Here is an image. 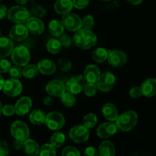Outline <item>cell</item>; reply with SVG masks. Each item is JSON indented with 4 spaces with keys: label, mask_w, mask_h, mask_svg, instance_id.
I'll list each match as a JSON object with an SVG mask.
<instances>
[{
    "label": "cell",
    "mask_w": 156,
    "mask_h": 156,
    "mask_svg": "<svg viewBox=\"0 0 156 156\" xmlns=\"http://www.w3.org/2000/svg\"><path fill=\"white\" fill-rule=\"evenodd\" d=\"M94 24V18L92 15H88L82 19V27L85 29L91 30Z\"/></svg>",
    "instance_id": "8d00e7d4"
},
{
    "label": "cell",
    "mask_w": 156,
    "mask_h": 156,
    "mask_svg": "<svg viewBox=\"0 0 156 156\" xmlns=\"http://www.w3.org/2000/svg\"><path fill=\"white\" fill-rule=\"evenodd\" d=\"M61 21L63 24L64 27L70 31H77L82 27V19L76 14L71 12L65 14Z\"/></svg>",
    "instance_id": "30bf717a"
},
{
    "label": "cell",
    "mask_w": 156,
    "mask_h": 156,
    "mask_svg": "<svg viewBox=\"0 0 156 156\" xmlns=\"http://www.w3.org/2000/svg\"><path fill=\"white\" fill-rule=\"evenodd\" d=\"M117 126L115 123L114 122H106L98 127L97 129V135L100 138L107 139L109 137L113 136L114 134H116L117 131Z\"/></svg>",
    "instance_id": "5bb4252c"
},
{
    "label": "cell",
    "mask_w": 156,
    "mask_h": 156,
    "mask_svg": "<svg viewBox=\"0 0 156 156\" xmlns=\"http://www.w3.org/2000/svg\"><path fill=\"white\" fill-rule=\"evenodd\" d=\"M66 123L65 117L59 112H50L46 116L45 124L51 130H59L62 129Z\"/></svg>",
    "instance_id": "52a82bcc"
},
{
    "label": "cell",
    "mask_w": 156,
    "mask_h": 156,
    "mask_svg": "<svg viewBox=\"0 0 156 156\" xmlns=\"http://www.w3.org/2000/svg\"><path fill=\"white\" fill-rule=\"evenodd\" d=\"M40 156H56V148L50 143H46L41 146L39 152Z\"/></svg>",
    "instance_id": "d6a6232c"
},
{
    "label": "cell",
    "mask_w": 156,
    "mask_h": 156,
    "mask_svg": "<svg viewBox=\"0 0 156 156\" xmlns=\"http://www.w3.org/2000/svg\"><path fill=\"white\" fill-rule=\"evenodd\" d=\"M9 73L11 78L18 79L23 76V70L21 69V66L15 65L13 66H11V68L9 70Z\"/></svg>",
    "instance_id": "74e56055"
},
{
    "label": "cell",
    "mask_w": 156,
    "mask_h": 156,
    "mask_svg": "<svg viewBox=\"0 0 156 156\" xmlns=\"http://www.w3.org/2000/svg\"><path fill=\"white\" fill-rule=\"evenodd\" d=\"M28 1H29V0H15V2H16L17 3H18V4H20V5L26 4V3H27Z\"/></svg>",
    "instance_id": "db71d44e"
},
{
    "label": "cell",
    "mask_w": 156,
    "mask_h": 156,
    "mask_svg": "<svg viewBox=\"0 0 156 156\" xmlns=\"http://www.w3.org/2000/svg\"><path fill=\"white\" fill-rule=\"evenodd\" d=\"M129 3H130L131 5H140V3L143 2V0H126Z\"/></svg>",
    "instance_id": "816d5d0a"
},
{
    "label": "cell",
    "mask_w": 156,
    "mask_h": 156,
    "mask_svg": "<svg viewBox=\"0 0 156 156\" xmlns=\"http://www.w3.org/2000/svg\"><path fill=\"white\" fill-rule=\"evenodd\" d=\"M83 90L85 95L88 96V97H93L96 94V92H97L98 87L95 83L87 82V83L85 84Z\"/></svg>",
    "instance_id": "e575fe53"
},
{
    "label": "cell",
    "mask_w": 156,
    "mask_h": 156,
    "mask_svg": "<svg viewBox=\"0 0 156 156\" xmlns=\"http://www.w3.org/2000/svg\"><path fill=\"white\" fill-rule=\"evenodd\" d=\"M116 77L111 72H105L101 74L100 78L96 82L98 89L104 92H108L112 90L115 86Z\"/></svg>",
    "instance_id": "8992f818"
},
{
    "label": "cell",
    "mask_w": 156,
    "mask_h": 156,
    "mask_svg": "<svg viewBox=\"0 0 156 156\" xmlns=\"http://www.w3.org/2000/svg\"><path fill=\"white\" fill-rule=\"evenodd\" d=\"M46 114L41 110H34L29 116L30 121L34 125H42L45 123Z\"/></svg>",
    "instance_id": "4316f807"
},
{
    "label": "cell",
    "mask_w": 156,
    "mask_h": 156,
    "mask_svg": "<svg viewBox=\"0 0 156 156\" xmlns=\"http://www.w3.org/2000/svg\"><path fill=\"white\" fill-rule=\"evenodd\" d=\"M115 146L111 141L105 140L99 146L98 156H115Z\"/></svg>",
    "instance_id": "d4e9b609"
},
{
    "label": "cell",
    "mask_w": 156,
    "mask_h": 156,
    "mask_svg": "<svg viewBox=\"0 0 156 156\" xmlns=\"http://www.w3.org/2000/svg\"><path fill=\"white\" fill-rule=\"evenodd\" d=\"M62 46L61 44L60 41L57 39H51L47 42V50L53 54H56L59 53L62 49Z\"/></svg>",
    "instance_id": "1f68e13d"
},
{
    "label": "cell",
    "mask_w": 156,
    "mask_h": 156,
    "mask_svg": "<svg viewBox=\"0 0 156 156\" xmlns=\"http://www.w3.org/2000/svg\"><path fill=\"white\" fill-rule=\"evenodd\" d=\"M101 71L98 67L94 64H91L86 66L84 71V78L87 82L95 83L101 76Z\"/></svg>",
    "instance_id": "ac0fdd59"
},
{
    "label": "cell",
    "mask_w": 156,
    "mask_h": 156,
    "mask_svg": "<svg viewBox=\"0 0 156 156\" xmlns=\"http://www.w3.org/2000/svg\"><path fill=\"white\" fill-rule=\"evenodd\" d=\"M27 156H29V155H27Z\"/></svg>",
    "instance_id": "91938a15"
},
{
    "label": "cell",
    "mask_w": 156,
    "mask_h": 156,
    "mask_svg": "<svg viewBox=\"0 0 156 156\" xmlns=\"http://www.w3.org/2000/svg\"><path fill=\"white\" fill-rule=\"evenodd\" d=\"M64 29L65 27H64L63 24L59 20L53 19L50 21L49 24V30L50 34L56 37H59L61 34H63Z\"/></svg>",
    "instance_id": "484cf974"
},
{
    "label": "cell",
    "mask_w": 156,
    "mask_h": 156,
    "mask_svg": "<svg viewBox=\"0 0 156 156\" xmlns=\"http://www.w3.org/2000/svg\"><path fill=\"white\" fill-rule=\"evenodd\" d=\"M38 73V69L37 66L34 64H27L24 66V69H23V76L26 78V79H34L37 76Z\"/></svg>",
    "instance_id": "4dcf8cb0"
},
{
    "label": "cell",
    "mask_w": 156,
    "mask_h": 156,
    "mask_svg": "<svg viewBox=\"0 0 156 156\" xmlns=\"http://www.w3.org/2000/svg\"><path fill=\"white\" fill-rule=\"evenodd\" d=\"M4 83H5L4 79H3V77L1 76V74H0V91H2V90Z\"/></svg>",
    "instance_id": "f5cc1de1"
},
{
    "label": "cell",
    "mask_w": 156,
    "mask_h": 156,
    "mask_svg": "<svg viewBox=\"0 0 156 156\" xmlns=\"http://www.w3.org/2000/svg\"><path fill=\"white\" fill-rule=\"evenodd\" d=\"M2 90L5 94L9 97H16L21 93L22 85L18 79L11 78L5 81Z\"/></svg>",
    "instance_id": "8fae6325"
},
{
    "label": "cell",
    "mask_w": 156,
    "mask_h": 156,
    "mask_svg": "<svg viewBox=\"0 0 156 156\" xmlns=\"http://www.w3.org/2000/svg\"><path fill=\"white\" fill-rule=\"evenodd\" d=\"M62 156H81V154L76 147L69 146L62 151Z\"/></svg>",
    "instance_id": "f35d334b"
},
{
    "label": "cell",
    "mask_w": 156,
    "mask_h": 156,
    "mask_svg": "<svg viewBox=\"0 0 156 156\" xmlns=\"http://www.w3.org/2000/svg\"><path fill=\"white\" fill-rule=\"evenodd\" d=\"M89 0H73V7L78 9H83L88 6Z\"/></svg>",
    "instance_id": "ee69618b"
},
{
    "label": "cell",
    "mask_w": 156,
    "mask_h": 156,
    "mask_svg": "<svg viewBox=\"0 0 156 156\" xmlns=\"http://www.w3.org/2000/svg\"><path fill=\"white\" fill-rule=\"evenodd\" d=\"M38 69V71L42 74L46 76H50L56 72V66L54 62L50 59H44L40 61L37 65Z\"/></svg>",
    "instance_id": "ffe728a7"
},
{
    "label": "cell",
    "mask_w": 156,
    "mask_h": 156,
    "mask_svg": "<svg viewBox=\"0 0 156 156\" xmlns=\"http://www.w3.org/2000/svg\"><path fill=\"white\" fill-rule=\"evenodd\" d=\"M46 91L50 96L61 97L66 91L65 84L59 80L50 81L46 86Z\"/></svg>",
    "instance_id": "9a60e30c"
},
{
    "label": "cell",
    "mask_w": 156,
    "mask_h": 156,
    "mask_svg": "<svg viewBox=\"0 0 156 156\" xmlns=\"http://www.w3.org/2000/svg\"><path fill=\"white\" fill-rule=\"evenodd\" d=\"M73 8L72 0H56L54 4V9L59 15H65L72 11Z\"/></svg>",
    "instance_id": "cb8c5ba5"
},
{
    "label": "cell",
    "mask_w": 156,
    "mask_h": 156,
    "mask_svg": "<svg viewBox=\"0 0 156 156\" xmlns=\"http://www.w3.org/2000/svg\"><path fill=\"white\" fill-rule=\"evenodd\" d=\"M2 0H0V2H2Z\"/></svg>",
    "instance_id": "680465c9"
},
{
    "label": "cell",
    "mask_w": 156,
    "mask_h": 156,
    "mask_svg": "<svg viewBox=\"0 0 156 156\" xmlns=\"http://www.w3.org/2000/svg\"><path fill=\"white\" fill-rule=\"evenodd\" d=\"M66 142V136L62 133L56 132L50 137V144L55 148H59L64 145Z\"/></svg>",
    "instance_id": "f546056e"
},
{
    "label": "cell",
    "mask_w": 156,
    "mask_h": 156,
    "mask_svg": "<svg viewBox=\"0 0 156 156\" xmlns=\"http://www.w3.org/2000/svg\"><path fill=\"white\" fill-rule=\"evenodd\" d=\"M9 154V149L7 143L0 141V156H7Z\"/></svg>",
    "instance_id": "bcb514c9"
},
{
    "label": "cell",
    "mask_w": 156,
    "mask_h": 156,
    "mask_svg": "<svg viewBox=\"0 0 156 156\" xmlns=\"http://www.w3.org/2000/svg\"><path fill=\"white\" fill-rule=\"evenodd\" d=\"M0 37H1V30H0Z\"/></svg>",
    "instance_id": "6f0895ef"
},
{
    "label": "cell",
    "mask_w": 156,
    "mask_h": 156,
    "mask_svg": "<svg viewBox=\"0 0 156 156\" xmlns=\"http://www.w3.org/2000/svg\"><path fill=\"white\" fill-rule=\"evenodd\" d=\"M31 12L33 15L36 16V18H43L47 14L46 9L44 7H42V6L38 5H36L32 7Z\"/></svg>",
    "instance_id": "ab89813d"
},
{
    "label": "cell",
    "mask_w": 156,
    "mask_h": 156,
    "mask_svg": "<svg viewBox=\"0 0 156 156\" xmlns=\"http://www.w3.org/2000/svg\"><path fill=\"white\" fill-rule=\"evenodd\" d=\"M59 41H60L62 46H64V47H69L70 46L72 45V44H73V41H72L71 37H70L69 35L62 34H61L60 36L59 37Z\"/></svg>",
    "instance_id": "b9f144b4"
},
{
    "label": "cell",
    "mask_w": 156,
    "mask_h": 156,
    "mask_svg": "<svg viewBox=\"0 0 156 156\" xmlns=\"http://www.w3.org/2000/svg\"><path fill=\"white\" fill-rule=\"evenodd\" d=\"M143 95L150 98L156 95V79L149 78L143 82L140 86Z\"/></svg>",
    "instance_id": "d6986e66"
},
{
    "label": "cell",
    "mask_w": 156,
    "mask_h": 156,
    "mask_svg": "<svg viewBox=\"0 0 156 156\" xmlns=\"http://www.w3.org/2000/svg\"><path fill=\"white\" fill-rule=\"evenodd\" d=\"M129 95L133 98H139L143 95L140 87H133L129 91Z\"/></svg>",
    "instance_id": "f6af8a7d"
},
{
    "label": "cell",
    "mask_w": 156,
    "mask_h": 156,
    "mask_svg": "<svg viewBox=\"0 0 156 156\" xmlns=\"http://www.w3.org/2000/svg\"><path fill=\"white\" fill-rule=\"evenodd\" d=\"M2 103H1V101H0V115H1V114H2Z\"/></svg>",
    "instance_id": "11a10c76"
},
{
    "label": "cell",
    "mask_w": 156,
    "mask_h": 156,
    "mask_svg": "<svg viewBox=\"0 0 156 156\" xmlns=\"http://www.w3.org/2000/svg\"><path fill=\"white\" fill-rule=\"evenodd\" d=\"M85 156H98V150L93 146H88L84 152Z\"/></svg>",
    "instance_id": "7dc6e473"
},
{
    "label": "cell",
    "mask_w": 156,
    "mask_h": 156,
    "mask_svg": "<svg viewBox=\"0 0 156 156\" xmlns=\"http://www.w3.org/2000/svg\"><path fill=\"white\" fill-rule=\"evenodd\" d=\"M108 63L113 67H120L124 65L127 60V56L121 50H110L108 56Z\"/></svg>",
    "instance_id": "7c38bea8"
},
{
    "label": "cell",
    "mask_w": 156,
    "mask_h": 156,
    "mask_svg": "<svg viewBox=\"0 0 156 156\" xmlns=\"http://www.w3.org/2000/svg\"><path fill=\"white\" fill-rule=\"evenodd\" d=\"M32 107V101L29 97L21 98L15 105V114L19 116H24L28 114Z\"/></svg>",
    "instance_id": "2e32d148"
},
{
    "label": "cell",
    "mask_w": 156,
    "mask_h": 156,
    "mask_svg": "<svg viewBox=\"0 0 156 156\" xmlns=\"http://www.w3.org/2000/svg\"><path fill=\"white\" fill-rule=\"evenodd\" d=\"M23 145H24V141L19 140H15L13 143V146L15 149L17 150H20L23 148Z\"/></svg>",
    "instance_id": "681fc988"
},
{
    "label": "cell",
    "mask_w": 156,
    "mask_h": 156,
    "mask_svg": "<svg viewBox=\"0 0 156 156\" xmlns=\"http://www.w3.org/2000/svg\"><path fill=\"white\" fill-rule=\"evenodd\" d=\"M57 66L59 69L62 72H69L72 69L73 64L69 59L65 58H60L57 61Z\"/></svg>",
    "instance_id": "d590c367"
},
{
    "label": "cell",
    "mask_w": 156,
    "mask_h": 156,
    "mask_svg": "<svg viewBox=\"0 0 156 156\" xmlns=\"http://www.w3.org/2000/svg\"><path fill=\"white\" fill-rule=\"evenodd\" d=\"M98 123V117L93 113H89L87 114L86 115L84 116L82 119V125L85 126V127L89 129H92L96 126Z\"/></svg>",
    "instance_id": "f1b7e54d"
},
{
    "label": "cell",
    "mask_w": 156,
    "mask_h": 156,
    "mask_svg": "<svg viewBox=\"0 0 156 156\" xmlns=\"http://www.w3.org/2000/svg\"><path fill=\"white\" fill-rule=\"evenodd\" d=\"M10 133L15 140L24 141L28 139L29 135H30V129H29L28 126L24 122L16 120L11 125Z\"/></svg>",
    "instance_id": "5b68a950"
},
{
    "label": "cell",
    "mask_w": 156,
    "mask_h": 156,
    "mask_svg": "<svg viewBox=\"0 0 156 156\" xmlns=\"http://www.w3.org/2000/svg\"><path fill=\"white\" fill-rule=\"evenodd\" d=\"M61 101L62 105L66 107H72L76 103V97L75 94L69 92V91H65L61 96Z\"/></svg>",
    "instance_id": "836d02e7"
},
{
    "label": "cell",
    "mask_w": 156,
    "mask_h": 156,
    "mask_svg": "<svg viewBox=\"0 0 156 156\" xmlns=\"http://www.w3.org/2000/svg\"><path fill=\"white\" fill-rule=\"evenodd\" d=\"M23 149L27 155L37 156L39 155L41 147L36 141L31 139H27L24 141Z\"/></svg>",
    "instance_id": "7402d4cb"
},
{
    "label": "cell",
    "mask_w": 156,
    "mask_h": 156,
    "mask_svg": "<svg viewBox=\"0 0 156 156\" xmlns=\"http://www.w3.org/2000/svg\"><path fill=\"white\" fill-rule=\"evenodd\" d=\"M14 48L15 47L12 39L0 37V58H5L10 56Z\"/></svg>",
    "instance_id": "44dd1931"
},
{
    "label": "cell",
    "mask_w": 156,
    "mask_h": 156,
    "mask_svg": "<svg viewBox=\"0 0 156 156\" xmlns=\"http://www.w3.org/2000/svg\"><path fill=\"white\" fill-rule=\"evenodd\" d=\"M102 1H110V0H102Z\"/></svg>",
    "instance_id": "9f6ffc18"
},
{
    "label": "cell",
    "mask_w": 156,
    "mask_h": 156,
    "mask_svg": "<svg viewBox=\"0 0 156 156\" xmlns=\"http://www.w3.org/2000/svg\"><path fill=\"white\" fill-rule=\"evenodd\" d=\"M102 114L108 121L114 122L118 117V111L113 104H105L102 108Z\"/></svg>",
    "instance_id": "603a6c76"
},
{
    "label": "cell",
    "mask_w": 156,
    "mask_h": 156,
    "mask_svg": "<svg viewBox=\"0 0 156 156\" xmlns=\"http://www.w3.org/2000/svg\"><path fill=\"white\" fill-rule=\"evenodd\" d=\"M11 66H12L9 60L5 59V58H0V74L9 72Z\"/></svg>",
    "instance_id": "60d3db41"
},
{
    "label": "cell",
    "mask_w": 156,
    "mask_h": 156,
    "mask_svg": "<svg viewBox=\"0 0 156 156\" xmlns=\"http://www.w3.org/2000/svg\"><path fill=\"white\" fill-rule=\"evenodd\" d=\"M26 27L28 31L33 34H41L44 30V24L41 19L36 17L30 18L26 21Z\"/></svg>",
    "instance_id": "e0dca14e"
},
{
    "label": "cell",
    "mask_w": 156,
    "mask_h": 156,
    "mask_svg": "<svg viewBox=\"0 0 156 156\" xmlns=\"http://www.w3.org/2000/svg\"><path fill=\"white\" fill-rule=\"evenodd\" d=\"M73 41L75 44L79 48L82 50H88L94 47L97 44V36L88 29H79L76 31Z\"/></svg>",
    "instance_id": "6da1fadb"
},
{
    "label": "cell",
    "mask_w": 156,
    "mask_h": 156,
    "mask_svg": "<svg viewBox=\"0 0 156 156\" xmlns=\"http://www.w3.org/2000/svg\"><path fill=\"white\" fill-rule=\"evenodd\" d=\"M8 18L15 24H23L30 18V12L26 8L21 5H15L8 10Z\"/></svg>",
    "instance_id": "3957f363"
},
{
    "label": "cell",
    "mask_w": 156,
    "mask_h": 156,
    "mask_svg": "<svg viewBox=\"0 0 156 156\" xmlns=\"http://www.w3.org/2000/svg\"><path fill=\"white\" fill-rule=\"evenodd\" d=\"M11 55L14 63L21 67L27 65L30 59V54L28 48L23 45L15 47Z\"/></svg>",
    "instance_id": "277c9868"
},
{
    "label": "cell",
    "mask_w": 156,
    "mask_h": 156,
    "mask_svg": "<svg viewBox=\"0 0 156 156\" xmlns=\"http://www.w3.org/2000/svg\"><path fill=\"white\" fill-rule=\"evenodd\" d=\"M108 56V51L105 48L99 47L94 50L92 53V59L96 62H103L107 60Z\"/></svg>",
    "instance_id": "83f0119b"
},
{
    "label": "cell",
    "mask_w": 156,
    "mask_h": 156,
    "mask_svg": "<svg viewBox=\"0 0 156 156\" xmlns=\"http://www.w3.org/2000/svg\"><path fill=\"white\" fill-rule=\"evenodd\" d=\"M2 113L3 115L6 116V117H11V116L14 115L15 114V106H12L10 105H5L4 107H2Z\"/></svg>",
    "instance_id": "7bdbcfd3"
},
{
    "label": "cell",
    "mask_w": 156,
    "mask_h": 156,
    "mask_svg": "<svg viewBox=\"0 0 156 156\" xmlns=\"http://www.w3.org/2000/svg\"><path fill=\"white\" fill-rule=\"evenodd\" d=\"M43 103L47 106H51L53 104V100L49 96H47V97H44L43 98Z\"/></svg>",
    "instance_id": "f907efd6"
},
{
    "label": "cell",
    "mask_w": 156,
    "mask_h": 156,
    "mask_svg": "<svg viewBox=\"0 0 156 156\" xmlns=\"http://www.w3.org/2000/svg\"><path fill=\"white\" fill-rule=\"evenodd\" d=\"M85 78L82 75L73 76L66 82V90L73 94H79L85 86Z\"/></svg>",
    "instance_id": "9c48e42d"
},
{
    "label": "cell",
    "mask_w": 156,
    "mask_h": 156,
    "mask_svg": "<svg viewBox=\"0 0 156 156\" xmlns=\"http://www.w3.org/2000/svg\"><path fill=\"white\" fill-rule=\"evenodd\" d=\"M71 140L76 143H83L89 138V130L83 125H77L71 128L69 132Z\"/></svg>",
    "instance_id": "ba28073f"
},
{
    "label": "cell",
    "mask_w": 156,
    "mask_h": 156,
    "mask_svg": "<svg viewBox=\"0 0 156 156\" xmlns=\"http://www.w3.org/2000/svg\"><path fill=\"white\" fill-rule=\"evenodd\" d=\"M28 36V30L23 24H16L9 31V37L12 41H22Z\"/></svg>",
    "instance_id": "4fadbf2b"
},
{
    "label": "cell",
    "mask_w": 156,
    "mask_h": 156,
    "mask_svg": "<svg viewBox=\"0 0 156 156\" xmlns=\"http://www.w3.org/2000/svg\"><path fill=\"white\" fill-rule=\"evenodd\" d=\"M138 114L135 111H128L118 115L115 123L120 130L127 132L135 127L138 123Z\"/></svg>",
    "instance_id": "7a4b0ae2"
},
{
    "label": "cell",
    "mask_w": 156,
    "mask_h": 156,
    "mask_svg": "<svg viewBox=\"0 0 156 156\" xmlns=\"http://www.w3.org/2000/svg\"><path fill=\"white\" fill-rule=\"evenodd\" d=\"M8 14V9L3 5H0V20L3 19L4 18H5L7 16Z\"/></svg>",
    "instance_id": "c3c4849f"
}]
</instances>
